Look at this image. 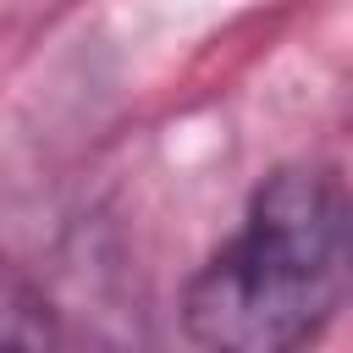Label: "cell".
Wrapping results in <instances>:
<instances>
[{
    "mask_svg": "<svg viewBox=\"0 0 353 353\" xmlns=\"http://www.w3.org/2000/svg\"><path fill=\"white\" fill-rule=\"evenodd\" d=\"M39 342H55L50 303L0 259V347H39Z\"/></svg>",
    "mask_w": 353,
    "mask_h": 353,
    "instance_id": "7a4b0ae2",
    "label": "cell"
},
{
    "mask_svg": "<svg viewBox=\"0 0 353 353\" xmlns=\"http://www.w3.org/2000/svg\"><path fill=\"white\" fill-rule=\"evenodd\" d=\"M347 193L325 165L270 171L243 226L182 292V331L221 353H287L314 342L347 303Z\"/></svg>",
    "mask_w": 353,
    "mask_h": 353,
    "instance_id": "6da1fadb",
    "label": "cell"
}]
</instances>
